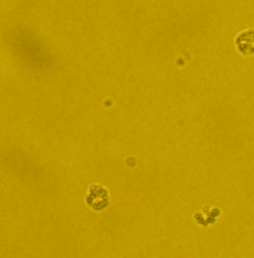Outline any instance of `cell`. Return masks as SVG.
Wrapping results in <instances>:
<instances>
[{
  "label": "cell",
  "mask_w": 254,
  "mask_h": 258,
  "mask_svg": "<svg viewBox=\"0 0 254 258\" xmlns=\"http://www.w3.org/2000/svg\"><path fill=\"white\" fill-rule=\"evenodd\" d=\"M235 47L242 55L254 54V30L247 29L235 37Z\"/></svg>",
  "instance_id": "obj_2"
},
{
  "label": "cell",
  "mask_w": 254,
  "mask_h": 258,
  "mask_svg": "<svg viewBox=\"0 0 254 258\" xmlns=\"http://www.w3.org/2000/svg\"><path fill=\"white\" fill-rule=\"evenodd\" d=\"M85 202L93 211H103L108 206V192L100 185H92L87 192Z\"/></svg>",
  "instance_id": "obj_1"
}]
</instances>
